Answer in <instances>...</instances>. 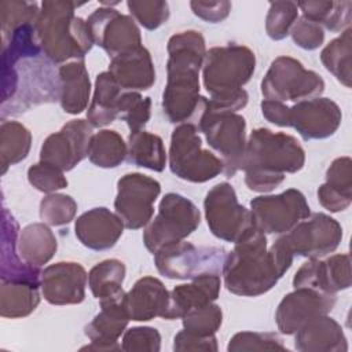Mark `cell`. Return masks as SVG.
<instances>
[{
  "mask_svg": "<svg viewBox=\"0 0 352 352\" xmlns=\"http://www.w3.org/2000/svg\"><path fill=\"white\" fill-rule=\"evenodd\" d=\"M279 239L293 256L320 258L333 253L341 243V224L324 213H312L297 223Z\"/></svg>",
  "mask_w": 352,
  "mask_h": 352,
  "instance_id": "cell-12",
  "label": "cell"
},
{
  "mask_svg": "<svg viewBox=\"0 0 352 352\" xmlns=\"http://www.w3.org/2000/svg\"><path fill=\"white\" fill-rule=\"evenodd\" d=\"M121 349L126 352H158L161 349V334L148 326H136L124 331Z\"/></svg>",
  "mask_w": 352,
  "mask_h": 352,
  "instance_id": "cell-46",
  "label": "cell"
},
{
  "mask_svg": "<svg viewBox=\"0 0 352 352\" xmlns=\"http://www.w3.org/2000/svg\"><path fill=\"white\" fill-rule=\"evenodd\" d=\"M40 285L21 280H1L0 315L19 319L30 315L40 304Z\"/></svg>",
  "mask_w": 352,
  "mask_h": 352,
  "instance_id": "cell-33",
  "label": "cell"
},
{
  "mask_svg": "<svg viewBox=\"0 0 352 352\" xmlns=\"http://www.w3.org/2000/svg\"><path fill=\"white\" fill-rule=\"evenodd\" d=\"M124 223L117 213L99 206L84 212L74 223L77 239L88 249L107 250L113 248L124 232Z\"/></svg>",
  "mask_w": 352,
  "mask_h": 352,
  "instance_id": "cell-22",
  "label": "cell"
},
{
  "mask_svg": "<svg viewBox=\"0 0 352 352\" xmlns=\"http://www.w3.org/2000/svg\"><path fill=\"white\" fill-rule=\"evenodd\" d=\"M220 275L206 274L169 292V305L164 319H182L188 311L214 302L220 294Z\"/></svg>",
  "mask_w": 352,
  "mask_h": 352,
  "instance_id": "cell-26",
  "label": "cell"
},
{
  "mask_svg": "<svg viewBox=\"0 0 352 352\" xmlns=\"http://www.w3.org/2000/svg\"><path fill=\"white\" fill-rule=\"evenodd\" d=\"M294 348L300 352H346L348 342L342 327L327 315H320L294 333Z\"/></svg>",
  "mask_w": 352,
  "mask_h": 352,
  "instance_id": "cell-27",
  "label": "cell"
},
{
  "mask_svg": "<svg viewBox=\"0 0 352 352\" xmlns=\"http://www.w3.org/2000/svg\"><path fill=\"white\" fill-rule=\"evenodd\" d=\"M107 72L124 91H146L155 82L154 63L143 45L111 58Z\"/></svg>",
  "mask_w": 352,
  "mask_h": 352,
  "instance_id": "cell-23",
  "label": "cell"
},
{
  "mask_svg": "<svg viewBox=\"0 0 352 352\" xmlns=\"http://www.w3.org/2000/svg\"><path fill=\"white\" fill-rule=\"evenodd\" d=\"M250 212L257 230L267 234H285L311 214L300 190L287 188L275 195H258L250 201Z\"/></svg>",
  "mask_w": 352,
  "mask_h": 352,
  "instance_id": "cell-13",
  "label": "cell"
},
{
  "mask_svg": "<svg viewBox=\"0 0 352 352\" xmlns=\"http://www.w3.org/2000/svg\"><path fill=\"white\" fill-rule=\"evenodd\" d=\"M88 274L74 261H59L41 271L40 287L43 297L52 305L80 304L85 298Z\"/></svg>",
  "mask_w": 352,
  "mask_h": 352,
  "instance_id": "cell-20",
  "label": "cell"
},
{
  "mask_svg": "<svg viewBox=\"0 0 352 352\" xmlns=\"http://www.w3.org/2000/svg\"><path fill=\"white\" fill-rule=\"evenodd\" d=\"M125 298V297H124ZM124 298L100 302V311L85 326L84 333L91 344L81 349L88 351H118V338L125 331L131 320Z\"/></svg>",
  "mask_w": 352,
  "mask_h": 352,
  "instance_id": "cell-21",
  "label": "cell"
},
{
  "mask_svg": "<svg viewBox=\"0 0 352 352\" xmlns=\"http://www.w3.org/2000/svg\"><path fill=\"white\" fill-rule=\"evenodd\" d=\"M201 223V212L188 198L168 192L160 202L158 213L143 231V242L153 254L161 248L184 241Z\"/></svg>",
  "mask_w": 352,
  "mask_h": 352,
  "instance_id": "cell-7",
  "label": "cell"
},
{
  "mask_svg": "<svg viewBox=\"0 0 352 352\" xmlns=\"http://www.w3.org/2000/svg\"><path fill=\"white\" fill-rule=\"evenodd\" d=\"M351 257L348 253L330 256L326 260L308 258L296 272L293 287H308L336 294L351 287Z\"/></svg>",
  "mask_w": 352,
  "mask_h": 352,
  "instance_id": "cell-19",
  "label": "cell"
},
{
  "mask_svg": "<svg viewBox=\"0 0 352 352\" xmlns=\"http://www.w3.org/2000/svg\"><path fill=\"white\" fill-rule=\"evenodd\" d=\"M319 204L329 212L345 210L352 202V161L336 158L326 170V182L318 188Z\"/></svg>",
  "mask_w": 352,
  "mask_h": 352,
  "instance_id": "cell-29",
  "label": "cell"
},
{
  "mask_svg": "<svg viewBox=\"0 0 352 352\" xmlns=\"http://www.w3.org/2000/svg\"><path fill=\"white\" fill-rule=\"evenodd\" d=\"M305 164V151L300 142L285 132L256 128L250 132L242 169L245 184L256 192H270L276 188L286 173H296Z\"/></svg>",
  "mask_w": 352,
  "mask_h": 352,
  "instance_id": "cell-3",
  "label": "cell"
},
{
  "mask_svg": "<svg viewBox=\"0 0 352 352\" xmlns=\"http://www.w3.org/2000/svg\"><path fill=\"white\" fill-rule=\"evenodd\" d=\"M352 19V1H336L334 10L324 25V29L330 32H341L349 28Z\"/></svg>",
  "mask_w": 352,
  "mask_h": 352,
  "instance_id": "cell-52",
  "label": "cell"
},
{
  "mask_svg": "<svg viewBox=\"0 0 352 352\" xmlns=\"http://www.w3.org/2000/svg\"><path fill=\"white\" fill-rule=\"evenodd\" d=\"M78 6L67 0L41 3L36 33L44 58L54 65L84 59L94 45L87 22L74 14Z\"/></svg>",
  "mask_w": 352,
  "mask_h": 352,
  "instance_id": "cell-5",
  "label": "cell"
},
{
  "mask_svg": "<svg viewBox=\"0 0 352 352\" xmlns=\"http://www.w3.org/2000/svg\"><path fill=\"white\" fill-rule=\"evenodd\" d=\"M204 210L210 232L226 242H238L254 227L250 209L238 202L236 192L228 182H221L208 191Z\"/></svg>",
  "mask_w": 352,
  "mask_h": 352,
  "instance_id": "cell-11",
  "label": "cell"
},
{
  "mask_svg": "<svg viewBox=\"0 0 352 352\" xmlns=\"http://www.w3.org/2000/svg\"><path fill=\"white\" fill-rule=\"evenodd\" d=\"M32 147L30 131L18 121H3L0 125V165L1 175L25 160Z\"/></svg>",
  "mask_w": 352,
  "mask_h": 352,
  "instance_id": "cell-35",
  "label": "cell"
},
{
  "mask_svg": "<svg viewBox=\"0 0 352 352\" xmlns=\"http://www.w3.org/2000/svg\"><path fill=\"white\" fill-rule=\"evenodd\" d=\"M124 89L117 84L109 72L96 76L94 96L87 111V121L94 128L111 124L118 118V102Z\"/></svg>",
  "mask_w": 352,
  "mask_h": 352,
  "instance_id": "cell-30",
  "label": "cell"
},
{
  "mask_svg": "<svg viewBox=\"0 0 352 352\" xmlns=\"http://www.w3.org/2000/svg\"><path fill=\"white\" fill-rule=\"evenodd\" d=\"M294 256L278 238L267 248V236L256 226L227 253L223 265L224 286L242 297H257L270 292L292 267Z\"/></svg>",
  "mask_w": 352,
  "mask_h": 352,
  "instance_id": "cell-2",
  "label": "cell"
},
{
  "mask_svg": "<svg viewBox=\"0 0 352 352\" xmlns=\"http://www.w3.org/2000/svg\"><path fill=\"white\" fill-rule=\"evenodd\" d=\"M124 304L131 320L147 322L157 316L165 318L169 305V292L154 276H143L125 293Z\"/></svg>",
  "mask_w": 352,
  "mask_h": 352,
  "instance_id": "cell-25",
  "label": "cell"
},
{
  "mask_svg": "<svg viewBox=\"0 0 352 352\" xmlns=\"http://www.w3.org/2000/svg\"><path fill=\"white\" fill-rule=\"evenodd\" d=\"M92 125L82 118L66 122L60 131L48 135L40 148V161L52 164L63 172L72 170L85 157L92 133Z\"/></svg>",
  "mask_w": 352,
  "mask_h": 352,
  "instance_id": "cell-16",
  "label": "cell"
},
{
  "mask_svg": "<svg viewBox=\"0 0 352 352\" xmlns=\"http://www.w3.org/2000/svg\"><path fill=\"white\" fill-rule=\"evenodd\" d=\"M333 0L322 1V0H308V1H300L297 3L298 10L302 12V16L319 23L322 28L327 23L333 10H334Z\"/></svg>",
  "mask_w": 352,
  "mask_h": 352,
  "instance_id": "cell-50",
  "label": "cell"
},
{
  "mask_svg": "<svg viewBox=\"0 0 352 352\" xmlns=\"http://www.w3.org/2000/svg\"><path fill=\"white\" fill-rule=\"evenodd\" d=\"M29 183L38 191L52 194L67 187V179L58 166L40 161L28 169Z\"/></svg>",
  "mask_w": 352,
  "mask_h": 352,
  "instance_id": "cell-45",
  "label": "cell"
},
{
  "mask_svg": "<svg viewBox=\"0 0 352 352\" xmlns=\"http://www.w3.org/2000/svg\"><path fill=\"white\" fill-rule=\"evenodd\" d=\"M77 213V202L66 194L52 192L40 201L41 220L54 227L69 224Z\"/></svg>",
  "mask_w": 352,
  "mask_h": 352,
  "instance_id": "cell-41",
  "label": "cell"
},
{
  "mask_svg": "<svg viewBox=\"0 0 352 352\" xmlns=\"http://www.w3.org/2000/svg\"><path fill=\"white\" fill-rule=\"evenodd\" d=\"M128 161L136 166L147 168L154 172H162L166 165L168 154L162 139L147 131L131 132L126 142Z\"/></svg>",
  "mask_w": 352,
  "mask_h": 352,
  "instance_id": "cell-34",
  "label": "cell"
},
{
  "mask_svg": "<svg viewBox=\"0 0 352 352\" xmlns=\"http://www.w3.org/2000/svg\"><path fill=\"white\" fill-rule=\"evenodd\" d=\"M323 91L324 81L316 72L307 70L300 60L286 55L275 58L261 80V94L268 100L297 103L319 98Z\"/></svg>",
  "mask_w": 352,
  "mask_h": 352,
  "instance_id": "cell-9",
  "label": "cell"
},
{
  "mask_svg": "<svg viewBox=\"0 0 352 352\" xmlns=\"http://www.w3.org/2000/svg\"><path fill=\"white\" fill-rule=\"evenodd\" d=\"M190 7L192 12L202 21L217 23L224 21L231 11V3L226 0L220 1H191Z\"/></svg>",
  "mask_w": 352,
  "mask_h": 352,
  "instance_id": "cell-49",
  "label": "cell"
},
{
  "mask_svg": "<svg viewBox=\"0 0 352 352\" xmlns=\"http://www.w3.org/2000/svg\"><path fill=\"white\" fill-rule=\"evenodd\" d=\"M128 155V147L122 136L111 129H102L94 133L89 148V161L99 168H117Z\"/></svg>",
  "mask_w": 352,
  "mask_h": 352,
  "instance_id": "cell-36",
  "label": "cell"
},
{
  "mask_svg": "<svg viewBox=\"0 0 352 352\" xmlns=\"http://www.w3.org/2000/svg\"><path fill=\"white\" fill-rule=\"evenodd\" d=\"M85 22L94 44L103 48L111 58L142 45L140 29L135 19L116 8L99 7Z\"/></svg>",
  "mask_w": 352,
  "mask_h": 352,
  "instance_id": "cell-15",
  "label": "cell"
},
{
  "mask_svg": "<svg viewBox=\"0 0 352 352\" xmlns=\"http://www.w3.org/2000/svg\"><path fill=\"white\" fill-rule=\"evenodd\" d=\"M290 34L296 45L308 51L319 48L324 41V29L305 16L297 18Z\"/></svg>",
  "mask_w": 352,
  "mask_h": 352,
  "instance_id": "cell-47",
  "label": "cell"
},
{
  "mask_svg": "<svg viewBox=\"0 0 352 352\" xmlns=\"http://www.w3.org/2000/svg\"><path fill=\"white\" fill-rule=\"evenodd\" d=\"M151 116V99L140 92L124 91L118 102V118L124 120L131 132L143 131Z\"/></svg>",
  "mask_w": 352,
  "mask_h": 352,
  "instance_id": "cell-39",
  "label": "cell"
},
{
  "mask_svg": "<svg viewBox=\"0 0 352 352\" xmlns=\"http://www.w3.org/2000/svg\"><path fill=\"white\" fill-rule=\"evenodd\" d=\"M125 272V264L118 258L103 260L91 268L88 272V286L99 304L125 297L122 289Z\"/></svg>",
  "mask_w": 352,
  "mask_h": 352,
  "instance_id": "cell-32",
  "label": "cell"
},
{
  "mask_svg": "<svg viewBox=\"0 0 352 352\" xmlns=\"http://www.w3.org/2000/svg\"><path fill=\"white\" fill-rule=\"evenodd\" d=\"M160 192L161 184L143 173H126L118 180L114 209L125 228L138 230L150 223Z\"/></svg>",
  "mask_w": 352,
  "mask_h": 352,
  "instance_id": "cell-14",
  "label": "cell"
},
{
  "mask_svg": "<svg viewBox=\"0 0 352 352\" xmlns=\"http://www.w3.org/2000/svg\"><path fill=\"white\" fill-rule=\"evenodd\" d=\"M199 131L192 124H179L170 135L169 168L179 179L205 183L223 172L221 160L202 147Z\"/></svg>",
  "mask_w": 352,
  "mask_h": 352,
  "instance_id": "cell-6",
  "label": "cell"
},
{
  "mask_svg": "<svg viewBox=\"0 0 352 352\" xmlns=\"http://www.w3.org/2000/svg\"><path fill=\"white\" fill-rule=\"evenodd\" d=\"M91 80L84 59L70 60L58 69V100L67 114H80L88 106Z\"/></svg>",
  "mask_w": 352,
  "mask_h": 352,
  "instance_id": "cell-28",
  "label": "cell"
},
{
  "mask_svg": "<svg viewBox=\"0 0 352 352\" xmlns=\"http://www.w3.org/2000/svg\"><path fill=\"white\" fill-rule=\"evenodd\" d=\"M58 242L48 227L43 223H32L22 228L18 238V252L22 260L30 265L41 267L56 253Z\"/></svg>",
  "mask_w": 352,
  "mask_h": 352,
  "instance_id": "cell-31",
  "label": "cell"
},
{
  "mask_svg": "<svg viewBox=\"0 0 352 352\" xmlns=\"http://www.w3.org/2000/svg\"><path fill=\"white\" fill-rule=\"evenodd\" d=\"M227 250L219 246H195L180 241L154 253V264L168 279H194L201 275L223 272Z\"/></svg>",
  "mask_w": 352,
  "mask_h": 352,
  "instance_id": "cell-8",
  "label": "cell"
},
{
  "mask_svg": "<svg viewBox=\"0 0 352 352\" xmlns=\"http://www.w3.org/2000/svg\"><path fill=\"white\" fill-rule=\"evenodd\" d=\"M264 118L278 126H290V107L283 102L264 99L260 103Z\"/></svg>",
  "mask_w": 352,
  "mask_h": 352,
  "instance_id": "cell-51",
  "label": "cell"
},
{
  "mask_svg": "<svg viewBox=\"0 0 352 352\" xmlns=\"http://www.w3.org/2000/svg\"><path fill=\"white\" fill-rule=\"evenodd\" d=\"M341 120L340 106L329 98L307 99L290 107V126L304 140L330 138L340 128Z\"/></svg>",
  "mask_w": 352,
  "mask_h": 352,
  "instance_id": "cell-18",
  "label": "cell"
},
{
  "mask_svg": "<svg viewBox=\"0 0 352 352\" xmlns=\"http://www.w3.org/2000/svg\"><path fill=\"white\" fill-rule=\"evenodd\" d=\"M336 294L308 287H297L287 293L275 312V322L282 334L292 336L311 319L327 315L336 305Z\"/></svg>",
  "mask_w": 352,
  "mask_h": 352,
  "instance_id": "cell-17",
  "label": "cell"
},
{
  "mask_svg": "<svg viewBox=\"0 0 352 352\" xmlns=\"http://www.w3.org/2000/svg\"><path fill=\"white\" fill-rule=\"evenodd\" d=\"M183 329L197 336H213L223 323V311L217 304H206L188 311L182 318Z\"/></svg>",
  "mask_w": 352,
  "mask_h": 352,
  "instance_id": "cell-42",
  "label": "cell"
},
{
  "mask_svg": "<svg viewBox=\"0 0 352 352\" xmlns=\"http://www.w3.org/2000/svg\"><path fill=\"white\" fill-rule=\"evenodd\" d=\"M298 18V7L294 1H271L265 16V32L270 38L278 41L290 34Z\"/></svg>",
  "mask_w": 352,
  "mask_h": 352,
  "instance_id": "cell-40",
  "label": "cell"
},
{
  "mask_svg": "<svg viewBox=\"0 0 352 352\" xmlns=\"http://www.w3.org/2000/svg\"><path fill=\"white\" fill-rule=\"evenodd\" d=\"M219 349L216 336H197L186 331L184 329L179 331L173 338V351L176 352H190V351H205L216 352Z\"/></svg>",
  "mask_w": 352,
  "mask_h": 352,
  "instance_id": "cell-48",
  "label": "cell"
},
{
  "mask_svg": "<svg viewBox=\"0 0 352 352\" xmlns=\"http://www.w3.org/2000/svg\"><path fill=\"white\" fill-rule=\"evenodd\" d=\"M40 8L37 3L21 0H4L0 3L1 37L11 34L18 28L36 23Z\"/></svg>",
  "mask_w": 352,
  "mask_h": 352,
  "instance_id": "cell-38",
  "label": "cell"
},
{
  "mask_svg": "<svg viewBox=\"0 0 352 352\" xmlns=\"http://www.w3.org/2000/svg\"><path fill=\"white\" fill-rule=\"evenodd\" d=\"M126 7L132 15L144 29L155 30L169 19V4L161 0H129Z\"/></svg>",
  "mask_w": 352,
  "mask_h": 352,
  "instance_id": "cell-44",
  "label": "cell"
},
{
  "mask_svg": "<svg viewBox=\"0 0 352 352\" xmlns=\"http://www.w3.org/2000/svg\"><path fill=\"white\" fill-rule=\"evenodd\" d=\"M351 28L345 29L338 37L333 38L320 52V60L327 72H330L346 88L351 87Z\"/></svg>",
  "mask_w": 352,
  "mask_h": 352,
  "instance_id": "cell-37",
  "label": "cell"
},
{
  "mask_svg": "<svg viewBox=\"0 0 352 352\" xmlns=\"http://www.w3.org/2000/svg\"><path fill=\"white\" fill-rule=\"evenodd\" d=\"M198 131L205 135L208 144L220 154L226 177H232L242 169L248 139L246 121L241 114L210 111L206 107Z\"/></svg>",
  "mask_w": 352,
  "mask_h": 352,
  "instance_id": "cell-10",
  "label": "cell"
},
{
  "mask_svg": "<svg viewBox=\"0 0 352 352\" xmlns=\"http://www.w3.org/2000/svg\"><path fill=\"white\" fill-rule=\"evenodd\" d=\"M286 351L282 338L276 333L239 331L234 334L227 345L228 352L243 351Z\"/></svg>",
  "mask_w": 352,
  "mask_h": 352,
  "instance_id": "cell-43",
  "label": "cell"
},
{
  "mask_svg": "<svg viewBox=\"0 0 352 352\" xmlns=\"http://www.w3.org/2000/svg\"><path fill=\"white\" fill-rule=\"evenodd\" d=\"M256 55L246 47L230 44L206 51L202 81L209 92L208 110L236 113L248 104L249 95L242 88L253 76Z\"/></svg>",
  "mask_w": 352,
  "mask_h": 352,
  "instance_id": "cell-4",
  "label": "cell"
},
{
  "mask_svg": "<svg viewBox=\"0 0 352 352\" xmlns=\"http://www.w3.org/2000/svg\"><path fill=\"white\" fill-rule=\"evenodd\" d=\"M166 85L162 110L173 124L198 125L206 111L208 98L199 94V72L204 66L206 45L197 30H184L168 40Z\"/></svg>",
  "mask_w": 352,
  "mask_h": 352,
  "instance_id": "cell-1",
  "label": "cell"
},
{
  "mask_svg": "<svg viewBox=\"0 0 352 352\" xmlns=\"http://www.w3.org/2000/svg\"><path fill=\"white\" fill-rule=\"evenodd\" d=\"M18 238L19 226L14 216L3 208L0 278L1 280H21L40 285L41 271L38 267L30 265L22 260L18 252Z\"/></svg>",
  "mask_w": 352,
  "mask_h": 352,
  "instance_id": "cell-24",
  "label": "cell"
}]
</instances>
